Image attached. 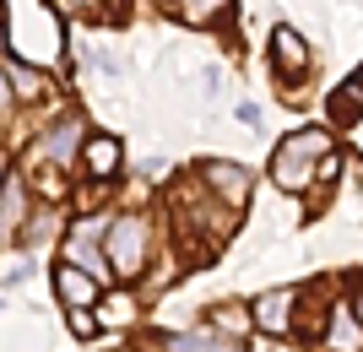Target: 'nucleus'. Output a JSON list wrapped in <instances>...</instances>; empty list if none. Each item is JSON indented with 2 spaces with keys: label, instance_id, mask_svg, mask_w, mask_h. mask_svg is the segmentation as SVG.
Returning <instances> with one entry per match:
<instances>
[{
  "label": "nucleus",
  "instance_id": "2",
  "mask_svg": "<svg viewBox=\"0 0 363 352\" xmlns=\"http://www.w3.org/2000/svg\"><path fill=\"white\" fill-rule=\"evenodd\" d=\"M104 239H108V271L120 282H130L141 271V261H147V222L141 217H114Z\"/></svg>",
  "mask_w": 363,
  "mask_h": 352
},
{
  "label": "nucleus",
  "instance_id": "15",
  "mask_svg": "<svg viewBox=\"0 0 363 352\" xmlns=\"http://www.w3.org/2000/svg\"><path fill=\"white\" fill-rule=\"evenodd\" d=\"M244 325H250L244 309H239V314H233V309H228V314H212V331H223V336H228V331H239V336H244Z\"/></svg>",
  "mask_w": 363,
  "mask_h": 352
},
{
  "label": "nucleus",
  "instance_id": "8",
  "mask_svg": "<svg viewBox=\"0 0 363 352\" xmlns=\"http://www.w3.org/2000/svg\"><path fill=\"white\" fill-rule=\"evenodd\" d=\"M206 184H212L228 206H244V200H250V174H244L239 163H206Z\"/></svg>",
  "mask_w": 363,
  "mask_h": 352
},
{
  "label": "nucleus",
  "instance_id": "6",
  "mask_svg": "<svg viewBox=\"0 0 363 352\" xmlns=\"http://www.w3.org/2000/svg\"><path fill=\"white\" fill-rule=\"evenodd\" d=\"M163 352H244L233 336L201 325V331H179V336H163Z\"/></svg>",
  "mask_w": 363,
  "mask_h": 352
},
{
  "label": "nucleus",
  "instance_id": "4",
  "mask_svg": "<svg viewBox=\"0 0 363 352\" xmlns=\"http://www.w3.org/2000/svg\"><path fill=\"white\" fill-rule=\"evenodd\" d=\"M293 304H298V293H293V288H272V293H260V298H255V314H250V320H255L260 331L282 336V331L293 325Z\"/></svg>",
  "mask_w": 363,
  "mask_h": 352
},
{
  "label": "nucleus",
  "instance_id": "17",
  "mask_svg": "<svg viewBox=\"0 0 363 352\" xmlns=\"http://www.w3.org/2000/svg\"><path fill=\"white\" fill-rule=\"evenodd\" d=\"M6 108H11V76L0 71V114H6Z\"/></svg>",
  "mask_w": 363,
  "mask_h": 352
},
{
  "label": "nucleus",
  "instance_id": "9",
  "mask_svg": "<svg viewBox=\"0 0 363 352\" xmlns=\"http://www.w3.org/2000/svg\"><path fill=\"white\" fill-rule=\"evenodd\" d=\"M22 212H28V184H22V174H6L0 179V222H6V233H16Z\"/></svg>",
  "mask_w": 363,
  "mask_h": 352
},
{
  "label": "nucleus",
  "instance_id": "11",
  "mask_svg": "<svg viewBox=\"0 0 363 352\" xmlns=\"http://www.w3.org/2000/svg\"><path fill=\"white\" fill-rule=\"evenodd\" d=\"M223 11H228V0H179V16H184V22H196V28L217 22Z\"/></svg>",
  "mask_w": 363,
  "mask_h": 352
},
{
  "label": "nucleus",
  "instance_id": "20",
  "mask_svg": "<svg viewBox=\"0 0 363 352\" xmlns=\"http://www.w3.org/2000/svg\"><path fill=\"white\" fill-rule=\"evenodd\" d=\"M0 49H6V16H0Z\"/></svg>",
  "mask_w": 363,
  "mask_h": 352
},
{
  "label": "nucleus",
  "instance_id": "14",
  "mask_svg": "<svg viewBox=\"0 0 363 352\" xmlns=\"http://www.w3.org/2000/svg\"><path fill=\"white\" fill-rule=\"evenodd\" d=\"M358 103H363V76H352L347 87H342V98H336V120H352Z\"/></svg>",
  "mask_w": 363,
  "mask_h": 352
},
{
  "label": "nucleus",
  "instance_id": "5",
  "mask_svg": "<svg viewBox=\"0 0 363 352\" xmlns=\"http://www.w3.org/2000/svg\"><path fill=\"white\" fill-rule=\"evenodd\" d=\"M55 293L65 298V309H92V304H98V293H104V282H92L87 271H76V266L60 261V271H55Z\"/></svg>",
  "mask_w": 363,
  "mask_h": 352
},
{
  "label": "nucleus",
  "instance_id": "1",
  "mask_svg": "<svg viewBox=\"0 0 363 352\" xmlns=\"http://www.w3.org/2000/svg\"><path fill=\"white\" fill-rule=\"evenodd\" d=\"M325 157H331V136H325V130H298V136H288L282 147H277L272 179L282 184V190H303Z\"/></svg>",
  "mask_w": 363,
  "mask_h": 352
},
{
  "label": "nucleus",
  "instance_id": "3",
  "mask_svg": "<svg viewBox=\"0 0 363 352\" xmlns=\"http://www.w3.org/2000/svg\"><path fill=\"white\" fill-rule=\"evenodd\" d=\"M82 141H87V125H82V114H65V120H60V125H49V136L38 141V157H49L55 169H65V163H76Z\"/></svg>",
  "mask_w": 363,
  "mask_h": 352
},
{
  "label": "nucleus",
  "instance_id": "16",
  "mask_svg": "<svg viewBox=\"0 0 363 352\" xmlns=\"http://www.w3.org/2000/svg\"><path fill=\"white\" fill-rule=\"evenodd\" d=\"M71 331H76V336H92V331H98V320H92L87 309H71Z\"/></svg>",
  "mask_w": 363,
  "mask_h": 352
},
{
  "label": "nucleus",
  "instance_id": "19",
  "mask_svg": "<svg viewBox=\"0 0 363 352\" xmlns=\"http://www.w3.org/2000/svg\"><path fill=\"white\" fill-rule=\"evenodd\" d=\"M352 314H358V325H363V288H358V298H352Z\"/></svg>",
  "mask_w": 363,
  "mask_h": 352
},
{
  "label": "nucleus",
  "instance_id": "7",
  "mask_svg": "<svg viewBox=\"0 0 363 352\" xmlns=\"http://www.w3.org/2000/svg\"><path fill=\"white\" fill-rule=\"evenodd\" d=\"M272 55H277V71H282V76H293V81L309 71V49H303V38H298L293 28H277V33H272Z\"/></svg>",
  "mask_w": 363,
  "mask_h": 352
},
{
  "label": "nucleus",
  "instance_id": "18",
  "mask_svg": "<svg viewBox=\"0 0 363 352\" xmlns=\"http://www.w3.org/2000/svg\"><path fill=\"white\" fill-rule=\"evenodd\" d=\"M65 6H71V11H92V6H98V0H65Z\"/></svg>",
  "mask_w": 363,
  "mask_h": 352
},
{
  "label": "nucleus",
  "instance_id": "13",
  "mask_svg": "<svg viewBox=\"0 0 363 352\" xmlns=\"http://www.w3.org/2000/svg\"><path fill=\"white\" fill-rule=\"evenodd\" d=\"M6 76H11V87L22 92V98H38V92H44V76H38V71H28V65H11Z\"/></svg>",
  "mask_w": 363,
  "mask_h": 352
},
{
  "label": "nucleus",
  "instance_id": "10",
  "mask_svg": "<svg viewBox=\"0 0 363 352\" xmlns=\"http://www.w3.org/2000/svg\"><path fill=\"white\" fill-rule=\"evenodd\" d=\"M114 169H120V141L114 136H92L87 141V174L92 179H108Z\"/></svg>",
  "mask_w": 363,
  "mask_h": 352
},
{
  "label": "nucleus",
  "instance_id": "12",
  "mask_svg": "<svg viewBox=\"0 0 363 352\" xmlns=\"http://www.w3.org/2000/svg\"><path fill=\"white\" fill-rule=\"evenodd\" d=\"M130 309H136V298H130V293H114L98 320H104V325H125V320H130Z\"/></svg>",
  "mask_w": 363,
  "mask_h": 352
}]
</instances>
